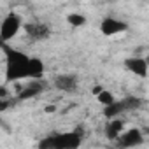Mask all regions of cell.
I'll use <instances>...</instances> for the list:
<instances>
[{"instance_id":"obj_1","label":"cell","mask_w":149,"mask_h":149,"mask_svg":"<svg viewBox=\"0 0 149 149\" xmlns=\"http://www.w3.org/2000/svg\"><path fill=\"white\" fill-rule=\"evenodd\" d=\"M4 54H6V79L7 81H19L23 77H26V68H28V60L30 56H26L25 53L4 46Z\"/></svg>"},{"instance_id":"obj_2","label":"cell","mask_w":149,"mask_h":149,"mask_svg":"<svg viewBox=\"0 0 149 149\" xmlns=\"http://www.w3.org/2000/svg\"><path fill=\"white\" fill-rule=\"evenodd\" d=\"M81 146V132L54 133L39 142L40 149H76Z\"/></svg>"},{"instance_id":"obj_3","label":"cell","mask_w":149,"mask_h":149,"mask_svg":"<svg viewBox=\"0 0 149 149\" xmlns=\"http://www.w3.org/2000/svg\"><path fill=\"white\" fill-rule=\"evenodd\" d=\"M142 105V100L139 98V97H126V98H123V100H119V102H112V104H109V105H105V109H104V114H105V118H116V116H119L121 112H125V111H132V109H139Z\"/></svg>"},{"instance_id":"obj_4","label":"cell","mask_w":149,"mask_h":149,"mask_svg":"<svg viewBox=\"0 0 149 149\" xmlns=\"http://www.w3.org/2000/svg\"><path fill=\"white\" fill-rule=\"evenodd\" d=\"M21 28V18L16 13H9L0 23V42H9Z\"/></svg>"},{"instance_id":"obj_5","label":"cell","mask_w":149,"mask_h":149,"mask_svg":"<svg viewBox=\"0 0 149 149\" xmlns=\"http://www.w3.org/2000/svg\"><path fill=\"white\" fill-rule=\"evenodd\" d=\"M126 30H128V25L125 21H119V19H114V18H104L102 23H100V32L105 37H112V35L123 33Z\"/></svg>"},{"instance_id":"obj_6","label":"cell","mask_w":149,"mask_h":149,"mask_svg":"<svg viewBox=\"0 0 149 149\" xmlns=\"http://www.w3.org/2000/svg\"><path fill=\"white\" fill-rule=\"evenodd\" d=\"M116 140H118V146H121V147H135V146L142 144V140H144V139H142L140 130L132 128V130L121 132V133L116 137Z\"/></svg>"},{"instance_id":"obj_7","label":"cell","mask_w":149,"mask_h":149,"mask_svg":"<svg viewBox=\"0 0 149 149\" xmlns=\"http://www.w3.org/2000/svg\"><path fill=\"white\" fill-rule=\"evenodd\" d=\"M23 28L28 33V37H32L35 40H46L51 33L49 26L44 23H26V25H23Z\"/></svg>"},{"instance_id":"obj_8","label":"cell","mask_w":149,"mask_h":149,"mask_svg":"<svg viewBox=\"0 0 149 149\" xmlns=\"http://www.w3.org/2000/svg\"><path fill=\"white\" fill-rule=\"evenodd\" d=\"M125 67H126L132 74L139 76V77H146V76H147V61H146L144 58H139V56H135V58H126V60H125Z\"/></svg>"},{"instance_id":"obj_9","label":"cell","mask_w":149,"mask_h":149,"mask_svg":"<svg viewBox=\"0 0 149 149\" xmlns=\"http://www.w3.org/2000/svg\"><path fill=\"white\" fill-rule=\"evenodd\" d=\"M54 86L61 91H74L77 88V79L76 76H70V74H61V76L54 77Z\"/></svg>"},{"instance_id":"obj_10","label":"cell","mask_w":149,"mask_h":149,"mask_svg":"<svg viewBox=\"0 0 149 149\" xmlns=\"http://www.w3.org/2000/svg\"><path fill=\"white\" fill-rule=\"evenodd\" d=\"M44 76V63L40 58H30L28 60V68H26V77L32 79H42Z\"/></svg>"},{"instance_id":"obj_11","label":"cell","mask_w":149,"mask_h":149,"mask_svg":"<svg viewBox=\"0 0 149 149\" xmlns=\"http://www.w3.org/2000/svg\"><path fill=\"white\" fill-rule=\"evenodd\" d=\"M44 90V83L40 81V79H33L25 90H21V93H19V100H26V98H32V97H35V95H39L40 91Z\"/></svg>"},{"instance_id":"obj_12","label":"cell","mask_w":149,"mask_h":149,"mask_svg":"<svg viewBox=\"0 0 149 149\" xmlns=\"http://www.w3.org/2000/svg\"><path fill=\"white\" fill-rule=\"evenodd\" d=\"M121 132H123V121H119V119L109 121L107 126H105V135H107V139H111V140H116V137H118Z\"/></svg>"},{"instance_id":"obj_13","label":"cell","mask_w":149,"mask_h":149,"mask_svg":"<svg viewBox=\"0 0 149 149\" xmlns=\"http://www.w3.org/2000/svg\"><path fill=\"white\" fill-rule=\"evenodd\" d=\"M67 21L72 25V26H84L86 25V18L83 16V14H79V13H72V14H68L67 16Z\"/></svg>"},{"instance_id":"obj_14","label":"cell","mask_w":149,"mask_h":149,"mask_svg":"<svg viewBox=\"0 0 149 149\" xmlns=\"http://www.w3.org/2000/svg\"><path fill=\"white\" fill-rule=\"evenodd\" d=\"M97 97H98V102H100V104H104V105H109V104H112V102H114L112 93H111V91H105V90H100V91L97 93Z\"/></svg>"},{"instance_id":"obj_15","label":"cell","mask_w":149,"mask_h":149,"mask_svg":"<svg viewBox=\"0 0 149 149\" xmlns=\"http://www.w3.org/2000/svg\"><path fill=\"white\" fill-rule=\"evenodd\" d=\"M13 104H14L13 100H7V98H0V111H6V109H9Z\"/></svg>"},{"instance_id":"obj_16","label":"cell","mask_w":149,"mask_h":149,"mask_svg":"<svg viewBox=\"0 0 149 149\" xmlns=\"http://www.w3.org/2000/svg\"><path fill=\"white\" fill-rule=\"evenodd\" d=\"M100 90H102V88H100V86H95V88H93V93H95V95H97V93H98V91H100Z\"/></svg>"},{"instance_id":"obj_17","label":"cell","mask_w":149,"mask_h":149,"mask_svg":"<svg viewBox=\"0 0 149 149\" xmlns=\"http://www.w3.org/2000/svg\"><path fill=\"white\" fill-rule=\"evenodd\" d=\"M54 111V107L53 105H49V107H46V112H53Z\"/></svg>"}]
</instances>
